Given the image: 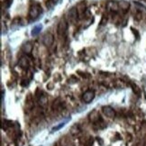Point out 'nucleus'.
Returning a JSON list of instances; mask_svg holds the SVG:
<instances>
[{
	"instance_id": "f257e3e1",
	"label": "nucleus",
	"mask_w": 146,
	"mask_h": 146,
	"mask_svg": "<svg viewBox=\"0 0 146 146\" xmlns=\"http://www.w3.org/2000/svg\"><path fill=\"white\" fill-rule=\"evenodd\" d=\"M42 7H40V5L38 4H33L31 5V7L29 9V14H28V15H29V18L31 20H35L39 15H40V13L42 12Z\"/></svg>"
},
{
	"instance_id": "f03ea898",
	"label": "nucleus",
	"mask_w": 146,
	"mask_h": 146,
	"mask_svg": "<svg viewBox=\"0 0 146 146\" xmlns=\"http://www.w3.org/2000/svg\"><path fill=\"white\" fill-rule=\"evenodd\" d=\"M68 30V23L65 19H61L57 26V33L59 36H64Z\"/></svg>"
},
{
	"instance_id": "7ed1b4c3",
	"label": "nucleus",
	"mask_w": 146,
	"mask_h": 146,
	"mask_svg": "<svg viewBox=\"0 0 146 146\" xmlns=\"http://www.w3.org/2000/svg\"><path fill=\"white\" fill-rule=\"evenodd\" d=\"M53 42H54V37L53 35H52V33H46L45 35L43 36V39H42V42L43 44L45 45L46 47H50L53 44Z\"/></svg>"
},
{
	"instance_id": "20e7f679",
	"label": "nucleus",
	"mask_w": 146,
	"mask_h": 146,
	"mask_svg": "<svg viewBox=\"0 0 146 146\" xmlns=\"http://www.w3.org/2000/svg\"><path fill=\"white\" fill-rule=\"evenodd\" d=\"M94 98H95V93L93 90H87L83 94V97H82L83 101L87 104L90 103Z\"/></svg>"
},
{
	"instance_id": "39448f33",
	"label": "nucleus",
	"mask_w": 146,
	"mask_h": 146,
	"mask_svg": "<svg viewBox=\"0 0 146 146\" xmlns=\"http://www.w3.org/2000/svg\"><path fill=\"white\" fill-rule=\"evenodd\" d=\"M106 7L112 13H116L117 11L119 10V5H118V2L115 1H109L108 4H106Z\"/></svg>"
},
{
	"instance_id": "423d86ee",
	"label": "nucleus",
	"mask_w": 146,
	"mask_h": 146,
	"mask_svg": "<svg viewBox=\"0 0 146 146\" xmlns=\"http://www.w3.org/2000/svg\"><path fill=\"white\" fill-rule=\"evenodd\" d=\"M67 16H68V18L70 21H75L78 16V12L76 7H72L71 9L69 10L68 14H67Z\"/></svg>"
},
{
	"instance_id": "0eeeda50",
	"label": "nucleus",
	"mask_w": 146,
	"mask_h": 146,
	"mask_svg": "<svg viewBox=\"0 0 146 146\" xmlns=\"http://www.w3.org/2000/svg\"><path fill=\"white\" fill-rule=\"evenodd\" d=\"M102 109H103L104 114L108 117H110V118H112V117L115 116V111L112 108H110V106H103Z\"/></svg>"
},
{
	"instance_id": "6e6552de",
	"label": "nucleus",
	"mask_w": 146,
	"mask_h": 146,
	"mask_svg": "<svg viewBox=\"0 0 146 146\" xmlns=\"http://www.w3.org/2000/svg\"><path fill=\"white\" fill-rule=\"evenodd\" d=\"M118 5H119V9L122 10L123 13L127 12L129 8H130V4L127 1H125V0H120V1H118Z\"/></svg>"
},
{
	"instance_id": "1a4fd4ad",
	"label": "nucleus",
	"mask_w": 146,
	"mask_h": 146,
	"mask_svg": "<svg viewBox=\"0 0 146 146\" xmlns=\"http://www.w3.org/2000/svg\"><path fill=\"white\" fill-rule=\"evenodd\" d=\"M89 119H90V121L92 122V123H98V121H100L101 120V117H100V115H99V113L98 111H96V110H94L93 112H91L90 114H89Z\"/></svg>"
},
{
	"instance_id": "9d476101",
	"label": "nucleus",
	"mask_w": 146,
	"mask_h": 146,
	"mask_svg": "<svg viewBox=\"0 0 146 146\" xmlns=\"http://www.w3.org/2000/svg\"><path fill=\"white\" fill-rule=\"evenodd\" d=\"M19 65L22 69H28V67H29V61H28L27 58L25 57H22L19 60Z\"/></svg>"
},
{
	"instance_id": "9b49d317",
	"label": "nucleus",
	"mask_w": 146,
	"mask_h": 146,
	"mask_svg": "<svg viewBox=\"0 0 146 146\" xmlns=\"http://www.w3.org/2000/svg\"><path fill=\"white\" fill-rule=\"evenodd\" d=\"M22 50H23V52H25V53H30L32 50H33V45L30 43V42H26L25 43L23 47H22Z\"/></svg>"
},
{
	"instance_id": "f8f14e48",
	"label": "nucleus",
	"mask_w": 146,
	"mask_h": 146,
	"mask_svg": "<svg viewBox=\"0 0 146 146\" xmlns=\"http://www.w3.org/2000/svg\"><path fill=\"white\" fill-rule=\"evenodd\" d=\"M85 4H84V2L82 3H80L78 5H77V10H78V15H82L85 13Z\"/></svg>"
},
{
	"instance_id": "ddd939ff",
	"label": "nucleus",
	"mask_w": 146,
	"mask_h": 146,
	"mask_svg": "<svg viewBox=\"0 0 146 146\" xmlns=\"http://www.w3.org/2000/svg\"><path fill=\"white\" fill-rule=\"evenodd\" d=\"M52 108L54 110H61L62 109V102H60L59 100L54 101V103L52 105Z\"/></svg>"
},
{
	"instance_id": "4468645a",
	"label": "nucleus",
	"mask_w": 146,
	"mask_h": 146,
	"mask_svg": "<svg viewBox=\"0 0 146 146\" xmlns=\"http://www.w3.org/2000/svg\"><path fill=\"white\" fill-rule=\"evenodd\" d=\"M41 29H42V25H37V26H35V27L33 29V31H32V35H33V36L37 35L38 33L41 32Z\"/></svg>"
},
{
	"instance_id": "2eb2a0df",
	"label": "nucleus",
	"mask_w": 146,
	"mask_h": 146,
	"mask_svg": "<svg viewBox=\"0 0 146 146\" xmlns=\"http://www.w3.org/2000/svg\"><path fill=\"white\" fill-rule=\"evenodd\" d=\"M133 17L136 21H140V20H142V18H143V15H142L141 12H140V11H137V12L134 14Z\"/></svg>"
},
{
	"instance_id": "dca6fc26",
	"label": "nucleus",
	"mask_w": 146,
	"mask_h": 146,
	"mask_svg": "<svg viewBox=\"0 0 146 146\" xmlns=\"http://www.w3.org/2000/svg\"><path fill=\"white\" fill-rule=\"evenodd\" d=\"M12 0H4L3 1V5H4V8H8L11 4H12Z\"/></svg>"
},
{
	"instance_id": "f3484780",
	"label": "nucleus",
	"mask_w": 146,
	"mask_h": 146,
	"mask_svg": "<svg viewBox=\"0 0 146 146\" xmlns=\"http://www.w3.org/2000/svg\"><path fill=\"white\" fill-rule=\"evenodd\" d=\"M47 101H48V99H47L46 97H44V96L41 97V98H40V105L41 106H45L46 103H47Z\"/></svg>"
},
{
	"instance_id": "a211bd4d",
	"label": "nucleus",
	"mask_w": 146,
	"mask_h": 146,
	"mask_svg": "<svg viewBox=\"0 0 146 146\" xmlns=\"http://www.w3.org/2000/svg\"><path fill=\"white\" fill-rule=\"evenodd\" d=\"M80 133V129H78V128L77 127V125L73 126V127L71 128V133H72V134H77V133Z\"/></svg>"
},
{
	"instance_id": "6ab92c4d",
	"label": "nucleus",
	"mask_w": 146,
	"mask_h": 146,
	"mask_svg": "<svg viewBox=\"0 0 146 146\" xmlns=\"http://www.w3.org/2000/svg\"><path fill=\"white\" fill-rule=\"evenodd\" d=\"M132 87H133V92L135 93V94H137V95H139V94H140V88H139L136 85H132Z\"/></svg>"
},
{
	"instance_id": "aec40b11",
	"label": "nucleus",
	"mask_w": 146,
	"mask_h": 146,
	"mask_svg": "<svg viewBox=\"0 0 146 146\" xmlns=\"http://www.w3.org/2000/svg\"><path fill=\"white\" fill-rule=\"evenodd\" d=\"M65 125V123H60L59 125H57V126H55V127H53V129H52V131H57V130H59L60 128H61L63 125Z\"/></svg>"
},
{
	"instance_id": "412c9836",
	"label": "nucleus",
	"mask_w": 146,
	"mask_h": 146,
	"mask_svg": "<svg viewBox=\"0 0 146 146\" xmlns=\"http://www.w3.org/2000/svg\"><path fill=\"white\" fill-rule=\"evenodd\" d=\"M78 74H80L81 77H83V78H89V77H90V75H89V74H88V73H86V72H80V73H78Z\"/></svg>"
},
{
	"instance_id": "4be33fe9",
	"label": "nucleus",
	"mask_w": 146,
	"mask_h": 146,
	"mask_svg": "<svg viewBox=\"0 0 146 146\" xmlns=\"http://www.w3.org/2000/svg\"><path fill=\"white\" fill-rule=\"evenodd\" d=\"M100 23H101V25H105V24L106 23V17L105 15L102 17V20H101Z\"/></svg>"
},
{
	"instance_id": "5701e85b",
	"label": "nucleus",
	"mask_w": 146,
	"mask_h": 146,
	"mask_svg": "<svg viewBox=\"0 0 146 146\" xmlns=\"http://www.w3.org/2000/svg\"><path fill=\"white\" fill-rule=\"evenodd\" d=\"M52 1L53 3H56V2H57V1H58V0H52Z\"/></svg>"
}]
</instances>
